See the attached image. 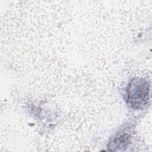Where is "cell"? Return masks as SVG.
Returning <instances> with one entry per match:
<instances>
[{"mask_svg": "<svg viewBox=\"0 0 152 152\" xmlns=\"http://www.w3.org/2000/svg\"><path fill=\"white\" fill-rule=\"evenodd\" d=\"M150 84L144 78L135 77L128 83L125 90V100L135 110H142L148 104Z\"/></svg>", "mask_w": 152, "mask_h": 152, "instance_id": "cell-1", "label": "cell"}, {"mask_svg": "<svg viewBox=\"0 0 152 152\" xmlns=\"http://www.w3.org/2000/svg\"><path fill=\"white\" fill-rule=\"evenodd\" d=\"M131 127L125 125L110 138L107 144V148L110 151H124L131 143Z\"/></svg>", "mask_w": 152, "mask_h": 152, "instance_id": "cell-2", "label": "cell"}]
</instances>
